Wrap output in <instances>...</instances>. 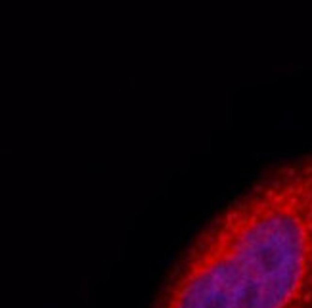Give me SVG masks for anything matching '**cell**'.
Here are the masks:
<instances>
[{
    "label": "cell",
    "mask_w": 312,
    "mask_h": 308,
    "mask_svg": "<svg viewBox=\"0 0 312 308\" xmlns=\"http://www.w3.org/2000/svg\"><path fill=\"white\" fill-rule=\"evenodd\" d=\"M151 308H312V149L220 209Z\"/></svg>",
    "instance_id": "1"
}]
</instances>
